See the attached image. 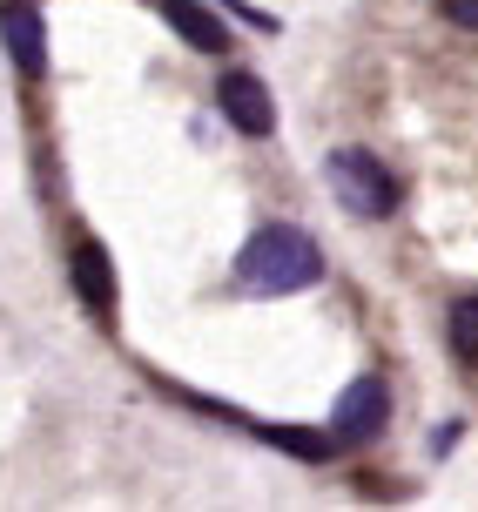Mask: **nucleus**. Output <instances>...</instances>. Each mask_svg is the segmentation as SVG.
<instances>
[{
	"label": "nucleus",
	"instance_id": "1",
	"mask_svg": "<svg viewBox=\"0 0 478 512\" xmlns=\"http://www.w3.org/2000/svg\"><path fill=\"white\" fill-rule=\"evenodd\" d=\"M236 277L263 290V297H290V290H310V283L324 277V250L297 230V223H270V230H256L236 256Z\"/></svg>",
	"mask_w": 478,
	"mask_h": 512
},
{
	"label": "nucleus",
	"instance_id": "2",
	"mask_svg": "<svg viewBox=\"0 0 478 512\" xmlns=\"http://www.w3.org/2000/svg\"><path fill=\"white\" fill-rule=\"evenodd\" d=\"M330 189H337V203L351 209L357 223H378V216L398 209V182H391V169H384L378 155H364V149H337L330 155Z\"/></svg>",
	"mask_w": 478,
	"mask_h": 512
},
{
	"label": "nucleus",
	"instance_id": "3",
	"mask_svg": "<svg viewBox=\"0 0 478 512\" xmlns=\"http://www.w3.org/2000/svg\"><path fill=\"white\" fill-rule=\"evenodd\" d=\"M384 418H391L384 378H357L351 391L337 398V411H330V445H371V438L384 432Z\"/></svg>",
	"mask_w": 478,
	"mask_h": 512
},
{
	"label": "nucleus",
	"instance_id": "4",
	"mask_svg": "<svg viewBox=\"0 0 478 512\" xmlns=\"http://www.w3.org/2000/svg\"><path fill=\"white\" fill-rule=\"evenodd\" d=\"M0 41H7V54H14V68L27 81L48 75V27H41L34 0H0Z\"/></svg>",
	"mask_w": 478,
	"mask_h": 512
},
{
	"label": "nucleus",
	"instance_id": "5",
	"mask_svg": "<svg viewBox=\"0 0 478 512\" xmlns=\"http://www.w3.org/2000/svg\"><path fill=\"white\" fill-rule=\"evenodd\" d=\"M216 102H223V115L243 135H270L277 128V102H270V88L250 75V68H236V75H223V88H216Z\"/></svg>",
	"mask_w": 478,
	"mask_h": 512
},
{
	"label": "nucleus",
	"instance_id": "6",
	"mask_svg": "<svg viewBox=\"0 0 478 512\" xmlns=\"http://www.w3.org/2000/svg\"><path fill=\"white\" fill-rule=\"evenodd\" d=\"M68 277H75L81 304L95 310V317H115V263H108V250H101V243H75Z\"/></svg>",
	"mask_w": 478,
	"mask_h": 512
},
{
	"label": "nucleus",
	"instance_id": "7",
	"mask_svg": "<svg viewBox=\"0 0 478 512\" xmlns=\"http://www.w3.org/2000/svg\"><path fill=\"white\" fill-rule=\"evenodd\" d=\"M155 14H162V21L176 27L182 41H189V48H202V54H223V21H216V14H209V7H196V0H155Z\"/></svg>",
	"mask_w": 478,
	"mask_h": 512
},
{
	"label": "nucleus",
	"instance_id": "8",
	"mask_svg": "<svg viewBox=\"0 0 478 512\" xmlns=\"http://www.w3.org/2000/svg\"><path fill=\"white\" fill-rule=\"evenodd\" d=\"M452 351H458V364H478V297L452 304Z\"/></svg>",
	"mask_w": 478,
	"mask_h": 512
},
{
	"label": "nucleus",
	"instance_id": "9",
	"mask_svg": "<svg viewBox=\"0 0 478 512\" xmlns=\"http://www.w3.org/2000/svg\"><path fill=\"white\" fill-rule=\"evenodd\" d=\"M270 438H277V445H290L297 459H324V438H317V432H270Z\"/></svg>",
	"mask_w": 478,
	"mask_h": 512
},
{
	"label": "nucleus",
	"instance_id": "10",
	"mask_svg": "<svg viewBox=\"0 0 478 512\" xmlns=\"http://www.w3.org/2000/svg\"><path fill=\"white\" fill-rule=\"evenodd\" d=\"M445 21H458V27H478V0H445Z\"/></svg>",
	"mask_w": 478,
	"mask_h": 512
}]
</instances>
